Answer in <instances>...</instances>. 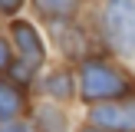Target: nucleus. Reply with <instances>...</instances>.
<instances>
[{
    "mask_svg": "<svg viewBox=\"0 0 135 132\" xmlns=\"http://www.w3.org/2000/svg\"><path fill=\"white\" fill-rule=\"evenodd\" d=\"M132 92V79L122 69L102 59H89L83 63V99L86 102H99V99H125Z\"/></svg>",
    "mask_w": 135,
    "mask_h": 132,
    "instance_id": "nucleus-1",
    "label": "nucleus"
},
{
    "mask_svg": "<svg viewBox=\"0 0 135 132\" xmlns=\"http://www.w3.org/2000/svg\"><path fill=\"white\" fill-rule=\"evenodd\" d=\"M105 30L119 53H135V3H109L105 7Z\"/></svg>",
    "mask_w": 135,
    "mask_h": 132,
    "instance_id": "nucleus-2",
    "label": "nucleus"
},
{
    "mask_svg": "<svg viewBox=\"0 0 135 132\" xmlns=\"http://www.w3.org/2000/svg\"><path fill=\"white\" fill-rule=\"evenodd\" d=\"M89 119H92V125L99 132H135V99L92 106Z\"/></svg>",
    "mask_w": 135,
    "mask_h": 132,
    "instance_id": "nucleus-3",
    "label": "nucleus"
},
{
    "mask_svg": "<svg viewBox=\"0 0 135 132\" xmlns=\"http://www.w3.org/2000/svg\"><path fill=\"white\" fill-rule=\"evenodd\" d=\"M10 33H13V43H17L23 63L36 66L40 59H43V40H40V30H33L26 20H17V23L10 26Z\"/></svg>",
    "mask_w": 135,
    "mask_h": 132,
    "instance_id": "nucleus-4",
    "label": "nucleus"
},
{
    "mask_svg": "<svg viewBox=\"0 0 135 132\" xmlns=\"http://www.w3.org/2000/svg\"><path fill=\"white\" fill-rule=\"evenodd\" d=\"M23 112V92L13 83H0V119H13Z\"/></svg>",
    "mask_w": 135,
    "mask_h": 132,
    "instance_id": "nucleus-5",
    "label": "nucleus"
},
{
    "mask_svg": "<svg viewBox=\"0 0 135 132\" xmlns=\"http://www.w3.org/2000/svg\"><path fill=\"white\" fill-rule=\"evenodd\" d=\"M46 92L56 96V99H69L73 96V79H69V73H50V76H46Z\"/></svg>",
    "mask_w": 135,
    "mask_h": 132,
    "instance_id": "nucleus-6",
    "label": "nucleus"
},
{
    "mask_svg": "<svg viewBox=\"0 0 135 132\" xmlns=\"http://www.w3.org/2000/svg\"><path fill=\"white\" fill-rule=\"evenodd\" d=\"M36 125H40V132H66V116L59 109H40Z\"/></svg>",
    "mask_w": 135,
    "mask_h": 132,
    "instance_id": "nucleus-7",
    "label": "nucleus"
},
{
    "mask_svg": "<svg viewBox=\"0 0 135 132\" xmlns=\"http://www.w3.org/2000/svg\"><path fill=\"white\" fill-rule=\"evenodd\" d=\"M0 69H10V50L3 40H0Z\"/></svg>",
    "mask_w": 135,
    "mask_h": 132,
    "instance_id": "nucleus-8",
    "label": "nucleus"
},
{
    "mask_svg": "<svg viewBox=\"0 0 135 132\" xmlns=\"http://www.w3.org/2000/svg\"><path fill=\"white\" fill-rule=\"evenodd\" d=\"M0 132H26L23 125H7V129H0Z\"/></svg>",
    "mask_w": 135,
    "mask_h": 132,
    "instance_id": "nucleus-9",
    "label": "nucleus"
},
{
    "mask_svg": "<svg viewBox=\"0 0 135 132\" xmlns=\"http://www.w3.org/2000/svg\"><path fill=\"white\" fill-rule=\"evenodd\" d=\"M83 132H99V129H83Z\"/></svg>",
    "mask_w": 135,
    "mask_h": 132,
    "instance_id": "nucleus-10",
    "label": "nucleus"
}]
</instances>
